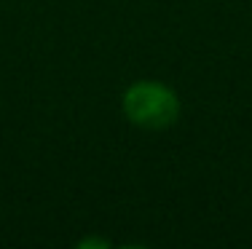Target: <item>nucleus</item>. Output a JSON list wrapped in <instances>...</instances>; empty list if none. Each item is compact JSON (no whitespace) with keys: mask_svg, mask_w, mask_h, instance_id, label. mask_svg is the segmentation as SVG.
<instances>
[{"mask_svg":"<svg viewBox=\"0 0 252 249\" xmlns=\"http://www.w3.org/2000/svg\"><path fill=\"white\" fill-rule=\"evenodd\" d=\"M124 112L131 123L142 129H166L177 121L180 102L172 88L142 81L124 94Z\"/></svg>","mask_w":252,"mask_h":249,"instance_id":"f257e3e1","label":"nucleus"}]
</instances>
